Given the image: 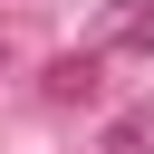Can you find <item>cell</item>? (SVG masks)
I'll return each instance as SVG.
<instances>
[{
	"label": "cell",
	"instance_id": "cell-1",
	"mask_svg": "<svg viewBox=\"0 0 154 154\" xmlns=\"http://www.w3.org/2000/svg\"><path fill=\"white\" fill-rule=\"evenodd\" d=\"M96 77H106L96 58H58V67H48V96H58V106H87V96H96Z\"/></svg>",
	"mask_w": 154,
	"mask_h": 154
}]
</instances>
